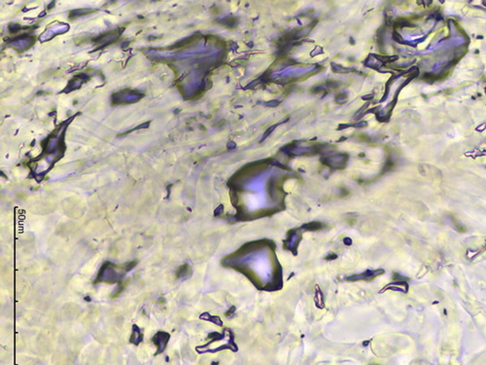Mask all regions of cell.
Returning <instances> with one entry per match:
<instances>
[{
  "label": "cell",
  "mask_w": 486,
  "mask_h": 365,
  "mask_svg": "<svg viewBox=\"0 0 486 365\" xmlns=\"http://www.w3.org/2000/svg\"><path fill=\"white\" fill-rule=\"evenodd\" d=\"M136 262H129L122 265L112 264L110 262L104 263L101 270L98 273L96 283H105V284H115L120 283L123 278L127 275L134 266Z\"/></svg>",
  "instance_id": "1"
},
{
  "label": "cell",
  "mask_w": 486,
  "mask_h": 365,
  "mask_svg": "<svg viewBox=\"0 0 486 365\" xmlns=\"http://www.w3.org/2000/svg\"><path fill=\"white\" fill-rule=\"evenodd\" d=\"M169 338H170V335L166 332H163V331H161V332H158L153 338H152V342L155 344V346L157 347V353H156V356L160 355V354H162L164 352V350L166 349V346H167V343L169 341Z\"/></svg>",
  "instance_id": "2"
},
{
  "label": "cell",
  "mask_w": 486,
  "mask_h": 365,
  "mask_svg": "<svg viewBox=\"0 0 486 365\" xmlns=\"http://www.w3.org/2000/svg\"><path fill=\"white\" fill-rule=\"evenodd\" d=\"M143 341V333L141 329L137 325H133L132 334L130 336L129 342L133 345H139Z\"/></svg>",
  "instance_id": "3"
},
{
  "label": "cell",
  "mask_w": 486,
  "mask_h": 365,
  "mask_svg": "<svg viewBox=\"0 0 486 365\" xmlns=\"http://www.w3.org/2000/svg\"><path fill=\"white\" fill-rule=\"evenodd\" d=\"M191 275V269L188 265H183L177 270L176 277L177 278H186Z\"/></svg>",
  "instance_id": "4"
}]
</instances>
